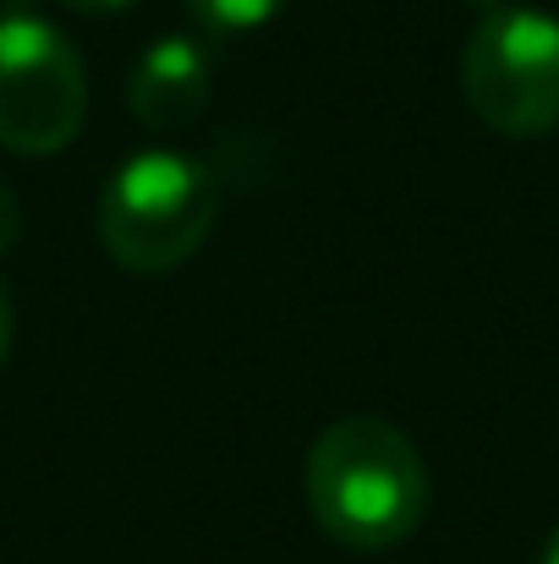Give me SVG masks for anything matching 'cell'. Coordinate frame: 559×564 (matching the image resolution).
<instances>
[{
  "label": "cell",
  "mask_w": 559,
  "mask_h": 564,
  "mask_svg": "<svg viewBox=\"0 0 559 564\" xmlns=\"http://www.w3.org/2000/svg\"><path fill=\"white\" fill-rule=\"evenodd\" d=\"M302 494L330 543L352 554H384L422 527L428 466L395 422L346 416L313 438Z\"/></svg>",
  "instance_id": "obj_1"
},
{
  "label": "cell",
  "mask_w": 559,
  "mask_h": 564,
  "mask_svg": "<svg viewBox=\"0 0 559 564\" xmlns=\"http://www.w3.org/2000/svg\"><path fill=\"white\" fill-rule=\"evenodd\" d=\"M88 121V72L61 28L44 17H0V149L44 160Z\"/></svg>",
  "instance_id": "obj_4"
},
{
  "label": "cell",
  "mask_w": 559,
  "mask_h": 564,
  "mask_svg": "<svg viewBox=\"0 0 559 564\" xmlns=\"http://www.w3.org/2000/svg\"><path fill=\"white\" fill-rule=\"evenodd\" d=\"M17 230H22V203L11 197V192L0 187V252L17 241Z\"/></svg>",
  "instance_id": "obj_7"
},
{
  "label": "cell",
  "mask_w": 559,
  "mask_h": 564,
  "mask_svg": "<svg viewBox=\"0 0 559 564\" xmlns=\"http://www.w3.org/2000/svg\"><path fill=\"white\" fill-rule=\"evenodd\" d=\"M6 351H11V296L0 285V368H6Z\"/></svg>",
  "instance_id": "obj_9"
},
{
  "label": "cell",
  "mask_w": 559,
  "mask_h": 564,
  "mask_svg": "<svg viewBox=\"0 0 559 564\" xmlns=\"http://www.w3.org/2000/svg\"><path fill=\"white\" fill-rule=\"evenodd\" d=\"M219 219V182L208 165L149 149L127 160L99 197V241L132 274H171L208 241Z\"/></svg>",
  "instance_id": "obj_2"
},
{
  "label": "cell",
  "mask_w": 559,
  "mask_h": 564,
  "mask_svg": "<svg viewBox=\"0 0 559 564\" xmlns=\"http://www.w3.org/2000/svg\"><path fill=\"white\" fill-rule=\"evenodd\" d=\"M208 83H214V66L192 39H160L143 50V61L127 77V110L149 132H182L203 116Z\"/></svg>",
  "instance_id": "obj_5"
},
{
  "label": "cell",
  "mask_w": 559,
  "mask_h": 564,
  "mask_svg": "<svg viewBox=\"0 0 559 564\" xmlns=\"http://www.w3.org/2000/svg\"><path fill=\"white\" fill-rule=\"evenodd\" d=\"M544 564H559V527L549 532V543H544Z\"/></svg>",
  "instance_id": "obj_10"
},
{
  "label": "cell",
  "mask_w": 559,
  "mask_h": 564,
  "mask_svg": "<svg viewBox=\"0 0 559 564\" xmlns=\"http://www.w3.org/2000/svg\"><path fill=\"white\" fill-rule=\"evenodd\" d=\"M186 6H192L197 22H208L219 33H247V28L269 22L286 0H186Z\"/></svg>",
  "instance_id": "obj_6"
},
{
  "label": "cell",
  "mask_w": 559,
  "mask_h": 564,
  "mask_svg": "<svg viewBox=\"0 0 559 564\" xmlns=\"http://www.w3.org/2000/svg\"><path fill=\"white\" fill-rule=\"evenodd\" d=\"M461 88L472 116L499 138H544L559 127V17L533 6H494L477 17Z\"/></svg>",
  "instance_id": "obj_3"
},
{
  "label": "cell",
  "mask_w": 559,
  "mask_h": 564,
  "mask_svg": "<svg viewBox=\"0 0 559 564\" xmlns=\"http://www.w3.org/2000/svg\"><path fill=\"white\" fill-rule=\"evenodd\" d=\"M61 6H72V11H88V17H116V11H127L132 0H61Z\"/></svg>",
  "instance_id": "obj_8"
}]
</instances>
